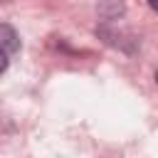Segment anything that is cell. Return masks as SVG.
Here are the masks:
<instances>
[{
  "label": "cell",
  "instance_id": "1",
  "mask_svg": "<svg viewBox=\"0 0 158 158\" xmlns=\"http://www.w3.org/2000/svg\"><path fill=\"white\" fill-rule=\"evenodd\" d=\"M0 47L7 54H12V52L20 49V37H17V32L10 25H0Z\"/></svg>",
  "mask_w": 158,
  "mask_h": 158
},
{
  "label": "cell",
  "instance_id": "2",
  "mask_svg": "<svg viewBox=\"0 0 158 158\" xmlns=\"http://www.w3.org/2000/svg\"><path fill=\"white\" fill-rule=\"evenodd\" d=\"M5 69H7V52L0 47V74H2Z\"/></svg>",
  "mask_w": 158,
  "mask_h": 158
},
{
  "label": "cell",
  "instance_id": "3",
  "mask_svg": "<svg viewBox=\"0 0 158 158\" xmlns=\"http://www.w3.org/2000/svg\"><path fill=\"white\" fill-rule=\"evenodd\" d=\"M148 5H151V7L156 10V12H158V0H148Z\"/></svg>",
  "mask_w": 158,
  "mask_h": 158
},
{
  "label": "cell",
  "instance_id": "4",
  "mask_svg": "<svg viewBox=\"0 0 158 158\" xmlns=\"http://www.w3.org/2000/svg\"><path fill=\"white\" fill-rule=\"evenodd\" d=\"M156 79H158V74H156Z\"/></svg>",
  "mask_w": 158,
  "mask_h": 158
}]
</instances>
